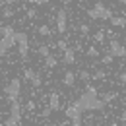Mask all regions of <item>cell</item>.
<instances>
[{
  "label": "cell",
  "instance_id": "3957f363",
  "mask_svg": "<svg viewBox=\"0 0 126 126\" xmlns=\"http://www.w3.org/2000/svg\"><path fill=\"white\" fill-rule=\"evenodd\" d=\"M87 16L91 17V19H110V17H112V12H110L107 6H103L101 2H97L93 8L87 10Z\"/></svg>",
  "mask_w": 126,
  "mask_h": 126
},
{
  "label": "cell",
  "instance_id": "83f0119b",
  "mask_svg": "<svg viewBox=\"0 0 126 126\" xmlns=\"http://www.w3.org/2000/svg\"><path fill=\"white\" fill-rule=\"evenodd\" d=\"M103 39H105V33H103V31H99L97 35H95V41H97V43H101Z\"/></svg>",
  "mask_w": 126,
  "mask_h": 126
},
{
  "label": "cell",
  "instance_id": "6da1fadb",
  "mask_svg": "<svg viewBox=\"0 0 126 126\" xmlns=\"http://www.w3.org/2000/svg\"><path fill=\"white\" fill-rule=\"evenodd\" d=\"M74 103L79 107L81 112H87V110H103V109H105V105H107L103 99L97 97V89H95L93 85H87L85 91L79 95Z\"/></svg>",
  "mask_w": 126,
  "mask_h": 126
},
{
  "label": "cell",
  "instance_id": "5bb4252c",
  "mask_svg": "<svg viewBox=\"0 0 126 126\" xmlns=\"http://www.w3.org/2000/svg\"><path fill=\"white\" fill-rule=\"evenodd\" d=\"M56 64H58L56 56H52V54H47V56H45V66H47V68H56Z\"/></svg>",
  "mask_w": 126,
  "mask_h": 126
},
{
  "label": "cell",
  "instance_id": "44dd1931",
  "mask_svg": "<svg viewBox=\"0 0 126 126\" xmlns=\"http://www.w3.org/2000/svg\"><path fill=\"white\" fill-rule=\"evenodd\" d=\"M78 76H79V79H81V81H87V79H91V74H89L87 70H81Z\"/></svg>",
  "mask_w": 126,
  "mask_h": 126
},
{
  "label": "cell",
  "instance_id": "2e32d148",
  "mask_svg": "<svg viewBox=\"0 0 126 126\" xmlns=\"http://www.w3.org/2000/svg\"><path fill=\"white\" fill-rule=\"evenodd\" d=\"M14 33H16V29H14L12 25H2V27H0V35H2V37H6V35H14Z\"/></svg>",
  "mask_w": 126,
  "mask_h": 126
},
{
  "label": "cell",
  "instance_id": "4fadbf2b",
  "mask_svg": "<svg viewBox=\"0 0 126 126\" xmlns=\"http://www.w3.org/2000/svg\"><path fill=\"white\" fill-rule=\"evenodd\" d=\"M62 83L66 85V87H72V85L76 83V74H74L72 70H68V72L64 74V78H62Z\"/></svg>",
  "mask_w": 126,
  "mask_h": 126
},
{
  "label": "cell",
  "instance_id": "ab89813d",
  "mask_svg": "<svg viewBox=\"0 0 126 126\" xmlns=\"http://www.w3.org/2000/svg\"><path fill=\"white\" fill-rule=\"evenodd\" d=\"M124 39H126V35H124Z\"/></svg>",
  "mask_w": 126,
  "mask_h": 126
},
{
  "label": "cell",
  "instance_id": "52a82bcc",
  "mask_svg": "<svg viewBox=\"0 0 126 126\" xmlns=\"http://www.w3.org/2000/svg\"><path fill=\"white\" fill-rule=\"evenodd\" d=\"M66 27H68V12H66V8H60L56 12V31L66 33Z\"/></svg>",
  "mask_w": 126,
  "mask_h": 126
},
{
  "label": "cell",
  "instance_id": "9c48e42d",
  "mask_svg": "<svg viewBox=\"0 0 126 126\" xmlns=\"http://www.w3.org/2000/svg\"><path fill=\"white\" fill-rule=\"evenodd\" d=\"M23 76H25V79H29L33 85H35V87H41V83H43V81H41V76H39V74H37L35 70L27 68V70L23 72Z\"/></svg>",
  "mask_w": 126,
  "mask_h": 126
},
{
  "label": "cell",
  "instance_id": "ffe728a7",
  "mask_svg": "<svg viewBox=\"0 0 126 126\" xmlns=\"http://www.w3.org/2000/svg\"><path fill=\"white\" fill-rule=\"evenodd\" d=\"M37 54L45 58L47 54H50V50H48V47H45V45H41V47H39V50H37Z\"/></svg>",
  "mask_w": 126,
  "mask_h": 126
},
{
  "label": "cell",
  "instance_id": "f546056e",
  "mask_svg": "<svg viewBox=\"0 0 126 126\" xmlns=\"http://www.w3.org/2000/svg\"><path fill=\"white\" fill-rule=\"evenodd\" d=\"M118 81H120V83H126V72H122V74L118 76Z\"/></svg>",
  "mask_w": 126,
  "mask_h": 126
},
{
  "label": "cell",
  "instance_id": "d590c367",
  "mask_svg": "<svg viewBox=\"0 0 126 126\" xmlns=\"http://www.w3.org/2000/svg\"><path fill=\"white\" fill-rule=\"evenodd\" d=\"M110 126H118V124H116V122H112V124H110Z\"/></svg>",
  "mask_w": 126,
  "mask_h": 126
},
{
  "label": "cell",
  "instance_id": "7402d4cb",
  "mask_svg": "<svg viewBox=\"0 0 126 126\" xmlns=\"http://www.w3.org/2000/svg\"><path fill=\"white\" fill-rule=\"evenodd\" d=\"M2 14H4V17H12V16H14V10L8 6V8H4V10H2Z\"/></svg>",
  "mask_w": 126,
  "mask_h": 126
},
{
  "label": "cell",
  "instance_id": "4316f807",
  "mask_svg": "<svg viewBox=\"0 0 126 126\" xmlns=\"http://www.w3.org/2000/svg\"><path fill=\"white\" fill-rule=\"evenodd\" d=\"M112 99H114V93H105L103 95V101H105V103H109V101H112Z\"/></svg>",
  "mask_w": 126,
  "mask_h": 126
},
{
  "label": "cell",
  "instance_id": "603a6c76",
  "mask_svg": "<svg viewBox=\"0 0 126 126\" xmlns=\"http://www.w3.org/2000/svg\"><path fill=\"white\" fill-rule=\"evenodd\" d=\"M29 4H35V6H43V4H48L50 0H27Z\"/></svg>",
  "mask_w": 126,
  "mask_h": 126
},
{
  "label": "cell",
  "instance_id": "e0dca14e",
  "mask_svg": "<svg viewBox=\"0 0 126 126\" xmlns=\"http://www.w3.org/2000/svg\"><path fill=\"white\" fill-rule=\"evenodd\" d=\"M37 33H39L41 37H50V27H48V25H39V27H37Z\"/></svg>",
  "mask_w": 126,
  "mask_h": 126
},
{
  "label": "cell",
  "instance_id": "e575fe53",
  "mask_svg": "<svg viewBox=\"0 0 126 126\" xmlns=\"http://www.w3.org/2000/svg\"><path fill=\"white\" fill-rule=\"evenodd\" d=\"M118 2H122V4H126V0H118Z\"/></svg>",
  "mask_w": 126,
  "mask_h": 126
},
{
  "label": "cell",
  "instance_id": "cb8c5ba5",
  "mask_svg": "<svg viewBox=\"0 0 126 126\" xmlns=\"http://www.w3.org/2000/svg\"><path fill=\"white\" fill-rule=\"evenodd\" d=\"M112 58H114V56H112L110 52H107V54L103 56V64H110V62H112Z\"/></svg>",
  "mask_w": 126,
  "mask_h": 126
},
{
  "label": "cell",
  "instance_id": "74e56055",
  "mask_svg": "<svg viewBox=\"0 0 126 126\" xmlns=\"http://www.w3.org/2000/svg\"><path fill=\"white\" fill-rule=\"evenodd\" d=\"M58 126H68V124H64V122H62V124H58Z\"/></svg>",
  "mask_w": 126,
  "mask_h": 126
},
{
  "label": "cell",
  "instance_id": "d4e9b609",
  "mask_svg": "<svg viewBox=\"0 0 126 126\" xmlns=\"http://www.w3.org/2000/svg\"><path fill=\"white\" fill-rule=\"evenodd\" d=\"M56 47L60 48V50H66V48H68V45H66V41H64V39H60V41L56 43Z\"/></svg>",
  "mask_w": 126,
  "mask_h": 126
},
{
  "label": "cell",
  "instance_id": "5b68a950",
  "mask_svg": "<svg viewBox=\"0 0 126 126\" xmlns=\"http://www.w3.org/2000/svg\"><path fill=\"white\" fill-rule=\"evenodd\" d=\"M16 45H17V52H19V56L25 60L27 58V50H29V37H27V33H16Z\"/></svg>",
  "mask_w": 126,
  "mask_h": 126
},
{
  "label": "cell",
  "instance_id": "ac0fdd59",
  "mask_svg": "<svg viewBox=\"0 0 126 126\" xmlns=\"http://www.w3.org/2000/svg\"><path fill=\"white\" fill-rule=\"evenodd\" d=\"M85 54H87L89 58H97V56H99V50H97L95 47H89L87 50H85Z\"/></svg>",
  "mask_w": 126,
  "mask_h": 126
},
{
  "label": "cell",
  "instance_id": "f1b7e54d",
  "mask_svg": "<svg viewBox=\"0 0 126 126\" xmlns=\"http://www.w3.org/2000/svg\"><path fill=\"white\" fill-rule=\"evenodd\" d=\"M37 16V12H35V8H31V10H27V17H35Z\"/></svg>",
  "mask_w": 126,
  "mask_h": 126
},
{
  "label": "cell",
  "instance_id": "8fae6325",
  "mask_svg": "<svg viewBox=\"0 0 126 126\" xmlns=\"http://www.w3.org/2000/svg\"><path fill=\"white\" fill-rule=\"evenodd\" d=\"M48 109L50 110H58L60 109V97H58V93H50L48 95Z\"/></svg>",
  "mask_w": 126,
  "mask_h": 126
},
{
  "label": "cell",
  "instance_id": "ba28073f",
  "mask_svg": "<svg viewBox=\"0 0 126 126\" xmlns=\"http://www.w3.org/2000/svg\"><path fill=\"white\" fill-rule=\"evenodd\" d=\"M109 52L114 56V58H122V56L126 54V47L122 45V43H118L116 39H112V41L109 43Z\"/></svg>",
  "mask_w": 126,
  "mask_h": 126
},
{
  "label": "cell",
  "instance_id": "30bf717a",
  "mask_svg": "<svg viewBox=\"0 0 126 126\" xmlns=\"http://www.w3.org/2000/svg\"><path fill=\"white\" fill-rule=\"evenodd\" d=\"M66 116L70 118V120H81V110L76 103H72L68 109H66Z\"/></svg>",
  "mask_w": 126,
  "mask_h": 126
},
{
  "label": "cell",
  "instance_id": "7c38bea8",
  "mask_svg": "<svg viewBox=\"0 0 126 126\" xmlns=\"http://www.w3.org/2000/svg\"><path fill=\"white\" fill-rule=\"evenodd\" d=\"M74 62H76V50L68 47L66 50H64V64L70 66V64H74Z\"/></svg>",
  "mask_w": 126,
  "mask_h": 126
},
{
  "label": "cell",
  "instance_id": "8d00e7d4",
  "mask_svg": "<svg viewBox=\"0 0 126 126\" xmlns=\"http://www.w3.org/2000/svg\"><path fill=\"white\" fill-rule=\"evenodd\" d=\"M122 58H124V64H126V54H124V56H122Z\"/></svg>",
  "mask_w": 126,
  "mask_h": 126
},
{
  "label": "cell",
  "instance_id": "1f68e13d",
  "mask_svg": "<svg viewBox=\"0 0 126 126\" xmlns=\"http://www.w3.org/2000/svg\"><path fill=\"white\" fill-rule=\"evenodd\" d=\"M120 120H122V122H126V110H122V114H120Z\"/></svg>",
  "mask_w": 126,
  "mask_h": 126
},
{
  "label": "cell",
  "instance_id": "836d02e7",
  "mask_svg": "<svg viewBox=\"0 0 126 126\" xmlns=\"http://www.w3.org/2000/svg\"><path fill=\"white\" fill-rule=\"evenodd\" d=\"M64 4H70V2H74V0H62Z\"/></svg>",
  "mask_w": 126,
  "mask_h": 126
},
{
  "label": "cell",
  "instance_id": "4dcf8cb0",
  "mask_svg": "<svg viewBox=\"0 0 126 126\" xmlns=\"http://www.w3.org/2000/svg\"><path fill=\"white\" fill-rule=\"evenodd\" d=\"M16 0H2V4H6V6H12Z\"/></svg>",
  "mask_w": 126,
  "mask_h": 126
},
{
  "label": "cell",
  "instance_id": "8992f818",
  "mask_svg": "<svg viewBox=\"0 0 126 126\" xmlns=\"http://www.w3.org/2000/svg\"><path fill=\"white\" fill-rule=\"evenodd\" d=\"M12 47H16V33H14V35L0 37V56L8 54V50H10Z\"/></svg>",
  "mask_w": 126,
  "mask_h": 126
},
{
  "label": "cell",
  "instance_id": "484cf974",
  "mask_svg": "<svg viewBox=\"0 0 126 126\" xmlns=\"http://www.w3.org/2000/svg\"><path fill=\"white\" fill-rule=\"evenodd\" d=\"M79 31L83 33V35H87V33H89V25H87V23H81V25H79Z\"/></svg>",
  "mask_w": 126,
  "mask_h": 126
},
{
  "label": "cell",
  "instance_id": "277c9868",
  "mask_svg": "<svg viewBox=\"0 0 126 126\" xmlns=\"http://www.w3.org/2000/svg\"><path fill=\"white\" fill-rule=\"evenodd\" d=\"M4 93L8 97V101H17L19 93H21V81H19V78L10 79V83L4 87Z\"/></svg>",
  "mask_w": 126,
  "mask_h": 126
},
{
  "label": "cell",
  "instance_id": "7a4b0ae2",
  "mask_svg": "<svg viewBox=\"0 0 126 126\" xmlns=\"http://www.w3.org/2000/svg\"><path fill=\"white\" fill-rule=\"evenodd\" d=\"M21 120V105L19 101H10V116L4 120V126H19Z\"/></svg>",
  "mask_w": 126,
  "mask_h": 126
},
{
  "label": "cell",
  "instance_id": "d6986e66",
  "mask_svg": "<svg viewBox=\"0 0 126 126\" xmlns=\"http://www.w3.org/2000/svg\"><path fill=\"white\" fill-rule=\"evenodd\" d=\"M105 76H107L105 70H95L93 74H91V78H93V79H105Z\"/></svg>",
  "mask_w": 126,
  "mask_h": 126
},
{
  "label": "cell",
  "instance_id": "d6a6232c",
  "mask_svg": "<svg viewBox=\"0 0 126 126\" xmlns=\"http://www.w3.org/2000/svg\"><path fill=\"white\" fill-rule=\"evenodd\" d=\"M72 126H81V120H72Z\"/></svg>",
  "mask_w": 126,
  "mask_h": 126
},
{
  "label": "cell",
  "instance_id": "9a60e30c",
  "mask_svg": "<svg viewBox=\"0 0 126 126\" xmlns=\"http://www.w3.org/2000/svg\"><path fill=\"white\" fill-rule=\"evenodd\" d=\"M110 23L114 25V27H126V19L124 17H110Z\"/></svg>",
  "mask_w": 126,
  "mask_h": 126
},
{
  "label": "cell",
  "instance_id": "f35d334b",
  "mask_svg": "<svg viewBox=\"0 0 126 126\" xmlns=\"http://www.w3.org/2000/svg\"><path fill=\"white\" fill-rule=\"evenodd\" d=\"M87 126H93V124H87Z\"/></svg>",
  "mask_w": 126,
  "mask_h": 126
}]
</instances>
